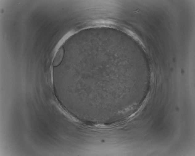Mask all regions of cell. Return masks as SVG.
Wrapping results in <instances>:
<instances>
[{"instance_id": "obj_1", "label": "cell", "mask_w": 195, "mask_h": 156, "mask_svg": "<svg viewBox=\"0 0 195 156\" xmlns=\"http://www.w3.org/2000/svg\"><path fill=\"white\" fill-rule=\"evenodd\" d=\"M64 52V50L63 48H61L58 50L54 59L53 63L54 66H57L60 63L63 56Z\"/></svg>"}]
</instances>
